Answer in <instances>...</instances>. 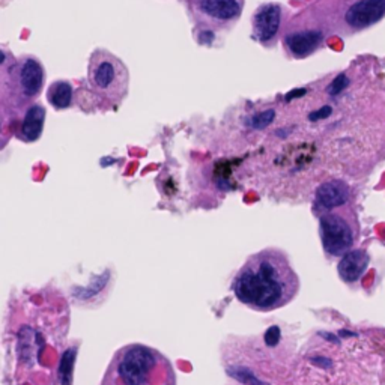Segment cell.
I'll return each mask as SVG.
<instances>
[{
	"instance_id": "1",
	"label": "cell",
	"mask_w": 385,
	"mask_h": 385,
	"mask_svg": "<svg viewBox=\"0 0 385 385\" xmlns=\"http://www.w3.org/2000/svg\"><path fill=\"white\" fill-rule=\"evenodd\" d=\"M299 280L288 258L278 250L253 255L233 280V292L242 304L259 312H272L297 297Z\"/></svg>"
},
{
	"instance_id": "2",
	"label": "cell",
	"mask_w": 385,
	"mask_h": 385,
	"mask_svg": "<svg viewBox=\"0 0 385 385\" xmlns=\"http://www.w3.org/2000/svg\"><path fill=\"white\" fill-rule=\"evenodd\" d=\"M89 83L100 97L109 102H120L128 92V70L115 54L97 50L89 61Z\"/></svg>"
},
{
	"instance_id": "3",
	"label": "cell",
	"mask_w": 385,
	"mask_h": 385,
	"mask_svg": "<svg viewBox=\"0 0 385 385\" xmlns=\"http://www.w3.org/2000/svg\"><path fill=\"white\" fill-rule=\"evenodd\" d=\"M155 366L154 354L143 346H133L124 352L118 364V377L124 385H145Z\"/></svg>"
},
{
	"instance_id": "4",
	"label": "cell",
	"mask_w": 385,
	"mask_h": 385,
	"mask_svg": "<svg viewBox=\"0 0 385 385\" xmlns=\"http://www.w3.org/2000/svg\"><path fill=\"white\" fill-rule=\"evenodd\" d=\"M196 18L206 24L226 26L242 13V0H189Z\"/></svg>"
},
{
	"instance_id": "5",
	"label": "cell",
	"mask_w": 385,
	"mask_h": 385,
	"mask_svg": "<svg viewBox=\"0 0 385 385\" xmlns=\"http://www.w3.org/2000/svg\"><path fill=\"white\" fill-rule=\"evenodd\" d=\"M321 238L325 251L333 256H345L354 244L351 226L334 214H327L321 219Z\"/></svg>"
},
{
	"instance_id": "6",
	"label": "cell",
	"mask_w": 385,
	"mask_h": 385,
	"mask_svg": "<svg viewBox=\"0 0 385 385\" xmlns=\"http://www.w3.org/2000/svg\"><path fill=\"white\" fill-rule=\"evenodd\" d=\"M385 0H360L346 13V22L349 26L361 29L368 27L384 17Z\"/></svg>"
},
{
	"instance_id": "7",
	"label": "cell",
	"mask_w": 385,
	"mask_h": 385,
	"mask_svg": "<svg viewBox=\"0 0 385 385\" xmlns=\"http://www.w3.org/2000/svg\"><path fill=\"white\" fill-rule=\"evenodd\" d=\"M281 8L276 3L262 5L255 17H253V27H255L256 38L262 42H268L276 36L280 29Z\"/></svg>"
},
{
	"instance_id": "8",
	"label": "cell",
	"mask_w": 385,
	"mask_h": 385,
	"mask_svg": "<svg viewBox=\"0 0 385 385\" xmlns=\"http://www.w3.org/2000/svg\"><path fill=\"white\" fill-rule=\"evenodd\" d=\"M17 80L18 88H20L24 97L31 98L38 95L44 84V70L40 61H36L35 58H26L18 68Z\"/></svg>"
},
{
	"instance_id": "9",
	"label": "cell",
	"mask_w": 385,
	"mask_h": 385,
	"mask_svg": "<svg viewBox=\"0 0 385 385\" xmlns=\"http://www.w3.org/2000/svg\"><path fill=\"white\" fill-rule=\"evenodd\" d=\"M369 267V255L364 250H351L339 262V276L346 283H355Z\"/></svg>"
},
{
	"instance_id": "10",
	"label": "cell",
	"mask_w": 385,
	"mask_h": 385,
	"mask_svg": "<svg viewBox=\"0 0 385 385\" xmlns=\"http://www.w3.org/2000/svg\"><path fill=\"white\" fill-rule=\"evenodd\" d=\"M322 41V33L319 31H306V32H295L286 36V45L290 53L304 58L310 53H313L317 45Z\"/></svg>"
},
{
	"instance_id": "11",
	"label": "cell",
	"mask_w": 385,
	"mask_h": 385,
	"mask_svg": "<svg viewBox=\"0 0 385 385\" xmlns=\"http://www.w3.org/2000/svg\"><path fill=\"white\" fill-rule=\"evenodd\" d=\"M347 197H349V190H347V187L340 181L325 182L319 187L316 191L317 203L327 210L342 206L343 203H346Z\"/></svg>"
},
{
	"instance_id": "12",
	"label": "cell",
	"mask_w": 385,
	"mask_h": 385,
	"mask_svg": "<svg viewBox=\"0 0 385 385\" xmlns=\"http://www.w3.org/2000/svg\"><path fill=\"white\" fill-rule=\"evenodd\" d=\"M44 120H45V110L38 106L33 104L26 111V116L23 119V124L20 128V137L26 142H35L38 140L42 128H44Z\"/></svg>"
},
{
	"instance_id": "13",
	"label": "cell",
	"mask_w": 385,
	"mask_h": 385,
	"mask_svg": "<svg viewBox=\"0 0 385 385\" xmlns=\"http://www.w3.org/2000/svg\"><path fill=\"white\" fill-rule=\"evenodd\" d=\"M47 100H49L50 104L58 109H67L71 106L72 101V88L68 81H54L49 92H47Z\"/></svg>"
},
{
	"instance_id": "14",
	"label": "cell",
	"mask_w": 385,
	"mask_h": 385,
	"mask_svg": "<svg viewBox=\"0 0 385 385\" xmlns=\"http://www.w3.org/2000/svg\"><path fill=\"white\" fill-rule=\"evenodd\" d=\"M74 359H76V349H68L62 355L59 364V379L63 385H71Z\"/></svg>"
},
{
	"instance_id": "15",
	"label": "cell",
	"mask_w": 385,
	"mask_h": 385,
	"mask_svg": "<svg viewBox=\"0 0 385 385\" xmlns=\"http://www.w3.org/2000/svg\"><path fill=\"white\" fill-rule=\"evenodd\" d=\"M274 118H276V110H272V109L264 110V111H260V113H256L255 116H251L247 120V127H250L253 129H264L272 124Z\"/></svg>"
},
{
	"instance_id": "16",
	"label": "cell",
	"mask_w": 385,
	"mask_h": 385,
	"mask_svg": "<svg viewBox=\"0 0 385 385\" xmlns=\"http://www.w3.org/2000/svg\"><path fill=\"white\" fill-rule=\"evenodd\" d=\"M347 84H349V80H347V77L345 76V74H340V76H337L330 86H328V93L330 95H337V93H340Z\"/></svg>"
},
{
	"instance_id": "17",
	"label": "cell",
	"mask_w": 385,
	"mask_h": 385,
	"mask_svg": "<svg viewBox=\"0 0 385 385\" xmlns=\"http://www.w3.org/2000/svg\"><path fill=\"white\" fill-rule=\"evenodd\" d=\"M278 337H280V330L277 327H272L268 330V333L265 334V342L269 346H274L278 343Z\"/></svg>"
},
{
	"instance_id": "18",
	"label": "cell",
	"mask_w": 385,
	"mask_h": 385,
	"mask_svg": "<svg viewBox=\"0 0 385 385\" xmlns=\"http://www.w3.org/2000/svg\"><path fill=\"white\" fill-rule=\"evenodd\" d=\"M330 115H331V107L325 106V107H322L321 110L313 111V113L308 116V119H310V120H319V119H325V118H328Z\"/></svg>"
},
{
	"instance_id": "19",
	"label": "cell",
	"mask_w": 385,
	"mask_h": 385,
	"mask_svg": "<svg viewBox=\"0 0 385 385\" xmlns=\"http://www.w3.org/2000/svg\"><path fill=\"white\" fill-rule=\"evenodd\" d=\"M306 93V89H297V92H292L289 93V95L286 97V100H292L294 97H299V95H304Z\"/></svg>"
}]
</instances>
